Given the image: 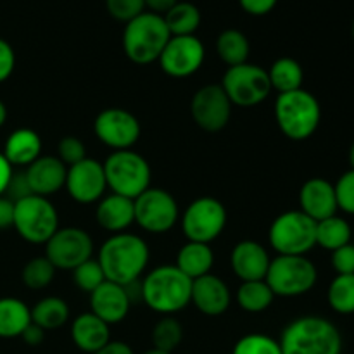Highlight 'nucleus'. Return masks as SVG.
<instances>
[{
    "mask_svg": "<svg viewBox=\"0 0 354 354\" xmlns=\"http://www.w3.org/2000/svg\"><path fill=\"white\" fill-rule=\"evenodd\" d=\"M216 52L221 61L228 68H232V66L248 62L249 54H251V44H249V38L241 30L228 28V30H223L218 35Z\"/></svg>",
    "mask_w": 354,
    "mask_h": 354,
    "instance_id": "30",
    "label": "nucleus"
},
{
    "mask_svg": "<svg viewBox=\"0 0 354 354\" xmlns=\"http://www.w3.org/2000/svg\"><path fill=\"white\" fill-rule=\"evenodd\" d=\"M299 206L301 211L315 221L334 216L339 209L334 183L320 176L304 182L299 190Z\"/></svg>",
    "mask_w": 354,
    "mask_h": 354,
    "instance_id": "21",
    "label": "nucleus"
},
{
    "mask_svg": "<svg viewBox=\"0 0 354 354\" xmlns=\"http://www.w3.org/2000/svg\"><path fill=\"white\" fill-rule=\"evenodd\" d=\"M12 173H14L12 166H10V162L7 161L6 156L0 152V196H3V194H6L7 185H9Z\"/></svg>",
    "mask_w": 354,
    "mask_h": 354,
    "instance_id": "48",
    "label": "nucleus"
},
{
    "mask_svg": "<svg viewBox=\"0 0 354 354\" xmlns=\"http://www.w3.org/2000/svg\"><path fill=\"white\" fill-rule=\"evenodd\" d=\"M214 265V252L209 244H201V242H190L183 244L176 254L175 266L189 277L190 280H196L199 277L211 273Z\"/></svg>",
    "mask_w": 354,
    "mask_h": 354,
    "instance_id": "26",
    "label": "nucleus"
},
{
    "mask_svg": "<svg viewBox=\"0 0 354 354\" xmlns=\"http://www.w3.org/2000/svg\"><path fill=\"white\" fill-rule=\"evenodd\" d=\"M332 266L337 275H354V245L348 244L332 252Z\"/></svg>",
    "mask_w": 354,
    "mask_h": 354,
    "instance_id": "42",
    "label": "nucleus"
},
{
    "mask_svg": "<svg viewBox=\"0 0 354 354\" xmlns=\"http://www.w3.org/2000/svg\"><path fill=\"white\" fill-rule=\"evenodd\" d=\"M64 187L69 197L78 204L99 203L107 190L102 162L85 158L83 161L69 166Z\"/></svg>",
    "mask_w": 354,
    "mask_h": 354,
    "instance_id": "17",
    "label": "nucleus"
},
{
    "mask_svg": "<svg viewBox=\"0 0 354 354\" xmlns=\"http://www.w3.org/2000/svg\"><path fill=\"white\" fill-rule=\"evenodd\" d=\"M93 354H135L133 349L127 344V342L121 341H109L104 348H100L99 351Z\"/></svg>",
    "mask_w": 354,
    "mask_h": 354,
    "instance_id": "50",
    "label": "nucleus"
},
{
    "mask_svg": "<svg viewBox=\"0 0 354 354\" xmlns=\"http://www.w3.org/2000/svg\"><path fill=\"white\" fill-rule=\"evenodd\" d=\"M206 48L196 37H171L166 44L165 50L159 55V66L171 78H189L196 75L204 64Z\"/></svg>",
    "mask_w": 354,
    "mask_h": 354,
    "instance_id": "16",
    "label": "nucleus"
},
{
    "mask_svg": "<svg viewBox=\"0 0 354 354\" xmlns=\"http://www.w3.org/2000/svg\"><path fill=\"white\" fill-rule=\"evenodd\" d=\"M73 282H75V286L80 290H83L86 294H92L100 283L106 282V275H104L99 261L90 258L88 261L82 263L78 268L73 270Z\"/></svg>",
    "mask_w": 354,
    "mask_h": 354,
    "instance_id": "38",
    "label": "nucleus"
},
{
    "mask_svg": "<svg viewBox=\"0 0 354 354\" xmlns=\"http://www.w3.org/2000/svg\"><path fill=\"white\" fill-rule=\"evenodd\" d=\"M277 2L279 0H239V6L251 16H266L275 9Z\"/></svg>",
    "mask_w": 354,
    "mask_h": 354,
    "instance_id": "45",
    "label": "nucleus"
},
{
    "mask_svg": "<svg viewBox=\"0 0 354 354\" xmlns=\"http://www.w3.org/2000/svg\"><path fill=\"white\" fill-rule=\"evenodd\" d=\"M14 223V203L6 196H0V230L10 228Z\"/></svg>",
    "mask_w": 354,
    "mask_h": 354,
    "instance_id": "47",
    "label": "nucleus"
},
{
    "mask_svg": "<svg viewBox=\"0 0 354 354\" xmlns=\"http://www.w3.org/2000/svg\"><path fill=\"white\" fill-rule=\"evenodd\" d=\"M351 33H353V38H354V21H353V28H351Z\"/></svg>",
    "mask_w": 354,
    "mask_h": 354,
    "instance_id": "54",
    "label": "nucleus"
},
{
    "mask_svg": "<svg viewBox=\"0 0 354 354\" xmlns=\"http://www.w3.org/2000/svg\"><path fill=\"white\" fill-rule=\"evenodd\" d=\"M31 324V308L17 297H0V339L21 337Z\"/></svg>",
    "mask_w": 354,
    "mask_h": 354,
    "instance_id": "27",
    "label": "nucleus"
},
{
    "mask_svg": "<svg viewBox=\"0 0 354 354\" xmlns=\"http://www.w3.org/2000/svg\"><path fill=\"white\" fill-rule=\"evenodd\" d=\"M176 2L178 0H144L145 9H149V12L152 14H159V16H165Z\"/></svg>",
    "mask_w": 354,
    "mask_h": 354,
    "instance_id": "49",
    "label": "nucleus"
},
{
    "mask_svg": "<svg viewBox=\"0 0 354 354\" xmlns=\"http://www.w3.org/2000/svg\"><path fill=\"white\" fill-rule=\"evenodd\" d=\"M268 241L279 256H306L317 245V221L301 209L286 211L270 225Z\"/></svg>",
    "mask_w": 354,
    "mask_h": 354,
    "instance_id": "7",
    "label": "nucleus"
},
{
    "mask_svg": "<svg viewBox=\"0 0 354 354\" xmlns=\"http://www.w3.org/2000/svg\"><path fill=\"white\" fill-rule=\"evenodd\" d=\"M273 299H275V294L272 292L265 280L242 282L235 294L237 304L248 313H263L272 306Z\"/></svg>",
    "mask_w": 354,
    "mask_h": 354,
    "instance_id": "31",
    "label": "nucleus"
},
{
    "mask_svg": "<svg viewBox=\"0 0 354 354\" xmlns=\"http://www.w3.org/2000/svg\"><path fill=\"white\" fill-rule=\"evenodd\" d=\"M328 304L335 313H354V275H337L328 286Z\"/></svg>",
    "mask_w": 354,
    "mask_h": 354,
    "instance_id": "35",
    "label": "nucleus"
},
{
    "mask_svg": "<svg viewBox=\"0 0 354 354\" xmlns=\"http://www.w3.org/2000/svg\"><path fill=\"white\" fill-rule=\"evenodd\" d=\"M169 38L171 33L166 26L165 17L147 10L124 24L121 41L127 57L135 64L145 66L158 61Z\"/></svg>",
    "mask_w": 354,
    "mask_h": 354,
    "instance_id": "5",
    "label": "nucleus"
},
{
    "mask_svg": "<svg viewBox=\"0 0 354 354\" xmlns=\"http://www.w3.org/2000/svg\"><path fill=\"white\" fill-rule=\"evenodd\" d=\"M21 339L24 341V344L31 346V348H37V346L44 344L45 330H44V328L38 327V325H35L33 322H31V324L28 325L26 328H24L23 334H21Z\"/></svg>",
    "mask_w": 354,
    "mask_h": 354,
    "instance_id": "46",
    "label": "nucleus"
},
{
    "mask_svg": "<svg viewBox=\"0 0 354 354\" xmlns=\"http://www.w3.org/2000/svg\"><path fill=\"white\" fill-rule=\"evenodd\" d=\"M144 354H171V353H165V351H159V349H149V351H145Z\"/></svg>",
    "mask_w": 354,
    "mask_h": 354,
    "instance_id": "53",
    "label": "nucleus"
},
{
    "mask_svg": "<svg viewBox=\"0 0 354 354\" xmlns=\"http://www.w3.org/2000/svg\"><path fill=\"white\" fill-rule=\"evenodd\" d=\"M133 203L135 223L149 234H166L178 223V203L168 190L149 187Z\"/></svg>",
    "mask_w": 354,
    "mask_h": 354,
    "instance_id": "12",
    "label": "nucleus"
},
{
    "mask_svg": "<svg viewBox=\"0 0 354 354\" xmlns=\"http://www.w3.org/2000/svg\"><path fill=\"white\" fill-rule=\"evenodd\" d=\"M90 296V311L107 325H116L123 322L130 313L131 303L127 296V290L120 283L106 280L100 283Z\"/></svg>",
    "mask_w": 354,
    "mask_h": 354,
    "instance_id": "19",
    "label": "nucleus"
},
{
    "mask_svg": "<svg viewBox=\"0 0 354 354\" xmlns=\"http://www.w3.org/2000/svg\"><path fill=\"white\" fill-rule=\"evenodd\" d=\"M31 194L33 192H31L30 183H28V178L26 175H24V171H14L3 196L9 197L12 203H17V201L24 199V197L31 196Z\"/></svg>",
    "mask_w": 354,
    "mask_h": 354,
    "instance_id": "43",
    "label": "nucleus"
},
{
    "mask_svg": "<svg viewBox=\"0 0 354 354\" xmlns=\"http://www.w3.org/2000/svg\"><path fill=\"white\" fill-rule=\"evenodd\" d=\"M69 320V306L62 297L47 296L31 308V322L40 328L57 330Z\"/></svg>",
    "mask_w": 354,
    "mask_h": 354,
    "instance_id": "28",
    "label": "nucleus"
},
{
    "mask_svg": "<svg viewBox=\"0 0 354 354\" xmlns=\"http://www.w3.org/2000/svg\"><path fill=\"white\" fill-rule=\"evenodd\" d=\"M14 68H16V54H14L12 45L0 38V83L10 78Z\"/></svg>",
    "mask_w": 354,
    "mask_h": 354,
    "instance_id": "44",
    "label": "nucleus"
},
{
    "mask_svg": "<svg viewBox=\"0 0 354 354\" xmlns=\"http://www.w3.org/2000/svg\"><path fill=\"white\" fill-rule=\"evenodd\" d=\"M220 85L230 99L232 106L239 107L258 106L265 102L272 93L268 71L251 62L228 68Z\"/></svg>",
    "mask_w": 354,
    "mask_h": 354,
    "instance_id": "10",
    "label": "nucleus"
},
{
    "mask_svg": "<svg viewBox=\"0 0 354 354\" xmlns=\"http://www.w3.org/2000/svg\"><path fill=\"white\" fill-rule=\"evenodd\" d=\"M318 280V270L306 256H277L270 263L265 282L280 297H297L310 292Z\"/></svg>",
    "mask_w": 354,
    "mask_h": 354,
    "instance_id": "9",
    "label": "nucleus"
},
{
    "mask_svg": "<svg viewBox=\"0 0 354 354\" xmlns=\"http://www.w3.org/2000/svg\"><path fill=\"white\" fill-rule=\"evenodd\" d=\"M275 120L289 140L303 142L313 137L322 121V107L308 90L279 93L275 100Z\"/></svg>",
    "mask_w": 354,
    "mask_h": 354,
    "instance_id": "4",
    "label": "nucleus"
},
{
    "mask_svg": "<svg viewBox=\"0 0 354 354\" xmlns=\"http://www.w3.org/2000/svg\"><path fill=\"white\" fill-rule=\"evenodd\" d=\"M232 354H282L280 342L266 334L242 335L235 342Z\"/></svg>",
    "mask_w": 354,
    "mask_h": 354,
    "instance_id": "37",
    "label": "nucleus"
},
{
    "mask_svg": "<svg viewBox=\"0 0 354 354\" xmlns=\"http://www.w3.org/2000/svg\"><path fill=\"white\" fill-rule=\"evenodd\" d=\"M95 137L113 151H128L138 142L142 127L138 118L123 107H107L93 121Z\"/></svg>",
    "mask_w": 354,
    "mask_h": 354,
    "instance_id": "14",
    "label": "nucleus"
},
{
    "mask_svg": "<svg viewBox=\"0 0 354 354\" xmlns=\"http://www.w3.org/2000/svg\"><path fill=\"white\" fill-rule=\"evenodd\" d=\"M71 341L80 351L93 354L111 341V328L92 311L82 313L71 324Z\"/></svg>",
    "mask_w": 354,
    "mask_h": 354,
    "instance_id": "24",
    "label": "nucleus"
},
{
    "mask_svg": "<svg viewBox=\"0 0 354 354\" xmlns=\"http://www.w3.org/2000/svg\"><path fill=\"white\" fill-rule=\"evenodd\" d=\"M66 173L68 166L57 156H40L24 169L31 192L41 197H50L64 189Z\"/></svg>",
    "mask_w": 354,
    "mask_h": 354,
    "instance_id": "20",
    "label": "nucleus"
},
{
    "mask_svg": "<svg viewBox=\"0 0 354 354\" xmlns=\"http://www.w3.org/2000/svg\"><path fill=\"white\" fill-rule=\"evenodd\" d=\"M93 254V241L90 234L78 227L59 228L45 242V258L55 266V270L73 272L82 263L88 261Z\"/></svg>",
    "mask_w": 354,
    "mask_h": 354,
    "instance_id": "13",
    "label": "nucleus"
},
{
    "mask_svg": "<svg viewBox=\"0 0 354 354\" xmlns=\"http://www.w3.org/2000/svg\"><path fill=\"white\" fill-rule=\"evenodd\" d=\"M192 280L175 265H162L142 277V299L162 317H171L190 304Z\"/></svg>",
    "mask_w": 354,
    "mask_h": 354,
    "instance_id": "3",
    "label": "nucleus"
},
{
    "mask_svg": "<svg viewBox=\"0 0 354 354\" xmlns=\"http://www.w3.org/2000/svg\"><path fill=\"white\" fill-rule=\"evenodd\" d=\"M3 156L10 166H28L41 156V138L31 128H17L3 144Z\"/></svg>",
    "mask_w": 354,
    "mask_h": 354,
    "instance_id": "25",
    "label": "nucleus"
},
{
    "mask_svg": "<svg viewBox=\"0 0 354 354\" xmlns=\"http://www.w3.org/2000/svg\"><path fill=\"white\" fill-rule=\"evenodd\" d=\"M282 354H341L342 335L330 320L306 315L290 322L280 335Z\"/></svg>",
    "mask_w": 354,
    "mask_h": 354,
    "instance_id": "2",
    "label": "nucleus"
},
{
    "mask_svg": "<svg viewBox=\"0 0 354 354\" xmlns=\"http://www.w3.org/2000/svg\"><path fill=\"white\" fill-rule=\"evenodd\" d=\"M351 225L337 214L317 221V245L324 248L325 251L334 252L342 245L351 244Z\"/></svg>",
    "mask_w": 354,
    "mask_h": 354,
    "instance_id": "32",
    "label": "nucleus"
},
{
    "mask_svg": "<svg viewBox=\"0 0 354 354\" xmlns=\"http://www.w3.org/2000/svg\"><path fill=\"white\" fill-rule=\"evenodd\" d=\"M337 207L344 213L354 214V169L346 171L334 185Z\"/></svg>",
    "mask_w": 354,
    "mask_h": 354,
    "instance_id": "41",
    "label": "nucleus"
},
{
    "mask_svg": "<svg viewBox=\"0 0 354 354\" xmlns=\"http://www.w3.org/2000/svg\"><path fill=\"white\" fill-rule=\"evenodd\" d=\"M349 165H351V169H354V142L349 149Z\"/></svg>",
    "mask_w": 354,
    "mask_h": 354,
    "instance_id": "52",
    "label": "nucleus"
},
{
    "mask_svg": "<svg viewBox=\"0 0 354 354\" xmlns=\"http://www.w3.org/2000/svg\"><path fill=\"white\" fill-rule=\"evenodd\" d=\"M162 17L171 37H189L201 26V10L190 2L178 0Z\"/></svg>",
    "mask_w": 354,
    "mask_h": 354,
    "instance_id": "33",
    "label": "nucleus"
},
{
    "mask_svg": "<svg viewBox=\"0 0 354 354\" xmlns=\"http://www.w3.org/2000/svg\"><path fill=\"white\" fill-rule=\"evenodd\" d=\"M55 272V266L45 256H37L23 266L21 280L30 290H41L54 282Z\"/></svg>",
    "mask_w": 354,
    "mask_h": 354,
    "instance_id": "34",
    "label": "nucleus"
},
{
    "mask_svg": "<svg viewBox=\"0 0 354 354\" xmlns=\"http://www.w3.org/2000/svg\"><path fill=\"white\" fill-rule=\"evenodd\" d=\"M266 71H268L272 90H277L279 93H287L303 88L304 71L303 66L296 59L279 57Z\"/></svg>",
    "mask_w": 354,
    "mask_h": 354,
    "instance_id": "29",
    "label": "nucleus"
},
{
    "mask_svg": "<svg viewBox=\"0 0 354 354\" xmlns=\"http://www.w3.org/2000/svg\"><path fill=\"white\" fill-rule=\"evenodd\" d=\"M232 102L221 85H204L190 100V114L197 127L209 133L221 131L232 118Z\"/></svg>",
    "mask_w": 354,
    "mask_h": 354,
    "instance_id": "15",
    "label": "nucleus"
},
{
    "mask_svg": "<svg viewBox=\"0 0 354 354\" xmlns=\"http://www.w3.org/2000/svg\"><path fill=\"white\" fill-rule=\"evenodd\" d=\"M151 259L149 245L140 235L113 234L99 249V261L106 280L120 286L142 279Z\"/></svg>",
    "mask_w": 354,
    "mask_h": 354,
    "instance_id": "1",
    "label": "nucleus"
},
{
    "mask_svg": "<svg viewBox=\"0 0 354 354\" xmlns=\"http://www.w3.org/2000/svg\"><path fill=\"white\" fill-rule=\"evenodd\" d=\"M227 209L214 197L204 196L192 201L182 214V232L187 241L211 244L227 227Z\"/></svg>",
    "mask_w": 354,
    "mask_h": 354,
    "instance_id": "11",
    "label": "nucleus"
},
{
    "mask_svg": "<svg viewBox=\"0 0 354 354\" xmlns=\"http://www.w3.org/2000/svg\"><path fill=\"white\" fill-rule=\"evenodd\" d=\"M183 327L176 318L162 317L152 328V344L159 351L171 353L182 344Z\"/></svg>",
    "mask_w": 354,
    "mask_h": 354,
    "instance_id": "36",
    "label": "nucleus"
},
{
    "mask_svg": "<svg viewBox=\"0 0 354 354\" xmlns=\"http://www.w3.org/2000/svg\"><path fill=\"white\" fill-rule=\"evenodd\" d=\"M106 9L116 21L127 24L145 12L144 0H106Z\"/></svg>",
    "mask_w": 354,
    "mask_h": 354,
    "instance_id": "39",
    "label": "nucleus"
},
{
    "mask_svg": "<svg viewBox=\"0 0 354 354\" xmlns=\"http://www.w3.org/2000/svg\"><path fill=\"white\" fill-rule=\"evenodd\" d=\"M190 303L206 317H220L230 308L232 294L225 280L213 273H207L192 280Z\"/></svg>",
    "mask_w": 354,
    "mask_h": 354,
    "instance_id": "18",
    "label": "nucleus"
},
{
    "mask_svg": "<svg viewBox=\"0 0 354 354\" xmlns=\"http://www.w3.org/2000/svg\"><path fill=\"white\" fill-rule=\"evenodd\" d=\"M270 263L272 258L266 248L256 241H241L232 249L230 266L242 282L265 280Z\"/></svg>",
    "mask_w": 354,
    "mask_h": 354,
    "instance_id": "22",
    "label": "nucleus"
},
{
    "mask_svg": "<svg viewBox=\"0 0 354 354\" xmlns=\"http://www.w3.org/2000/svg\"><path fill=\"white\" fill-rule=\"evenodd\" d=\"M12 227L23 241L44 244L59 230V213L48 197L31 196L14 203Z\"/></svg>",
    "mask_w": 354,
    "mask_h": 354,
    "instance_id": "8",
    "label": "nucleus"
},
{
    "mask_svg": "<svg viewBox=\"0 0 354 354\" xmlns=\"http://www.w3.org/2000/svg\"><path fill=\"white\" fill-rule=\"evenodd\" d=\"M6 121H7V107H6V104L0 100V128L3 127V123H6Z\"/></svg>",
    "mask_w": 354,
    "mask_h": 354,
    "instance_id": "51",
    "label": "nucleus"
},
{
    "mask_svg": "<svg viewBox=\"0 0 354 354\" xmlns=\"http://www.w3.org/2000/svg\"><path fill=\"white\" fill-rule=\"evenodd\" d=\"M97 223L111 234L127 232L135 223V203L118 194H107L97 203L95 207Z\"/></svg>",
    "mask_w": 354,
    "mask_h": 354,
    "instance_id": "23",
    "label": "nucleus"
},
{
    "mask_svg": "<svg viewBox=\"0 0 354 354\" xmlns=\"http://www.w3.org/2000/svg\"><path fill=\"white\" fill-rule=\"evenodd\" d=\"M57 158L69 168L86 158L85 144L75 135H66L57 144Z\"/></svg>",
    "mask_w": 354,
    "mask_h": 354,
    "instance_id": "40",
    "label": "nucleus"
},
{
    "mask_svg": "<svg viewBox=\"0 0 354 354\" xmlns=\"http://www.w3.org/2000/svg\"><path fill=\"white\" fill-rule=\"evenodd\" d=\"M102 166L107 189L113 194L135 201L151 187V165L144 156L131 149L113 151L102 162Z\"/></svg>",
    "mask_w": 354,
    "mask_h": 354,
    "instance_id": "6",
    "label": "nucleus"
}]
</instances>
